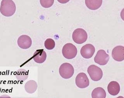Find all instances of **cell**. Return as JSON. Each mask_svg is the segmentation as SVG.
<instances>
[{
    "instance_id": "10",
    "label": "cell",
    "mask_w": 124,
    "mask_h": 98,
    "mask_svg": "<svg viewBox=\"0 0 124 98\" xmlns=\"http://www.w3.org/2000/svg\"><path fill=\"white\" fill-rule=\"evenodd\" d=\"M112 56L116 61H123L124 60V47L121 46L115 47L112 50Z\"/></svg>"
},
{
    "instance_id": "8",
    "label": "cell",
    "mask_w": 124,
    "mask_h": 98,
    "mask_svg": "<svg viewBox=\"0 0 124 98\" xmlns=\"http://www.w3.org/2000/svg\"><path fill=\"white\" fill-rule=\"evenodd\" d=\"M95 52V48L93 45L86 44L81 48V54L84 58L89 59L92 57Z\"/></svg>"
},
{
    "instance_id": "5",
    "label": "cell",
    "mask_w": 124,
    "mask_h": 98,
    "mask_svg": "<svg viewBox=\"0 0 124 98\" xmlns=\"http://www.w3.org/2000/svg\"><path fill=\"white\" fill-rule=\"evenodd\" d=\"M88 36L86 32L82 28H77L72 35L73 40L77 44H81L87 40Z\"/></svg>"
},
{
    "instance_id": "15",
    "label": "cell",
    "mask_w": 124,
    "mask_h": 98,
    "mask_svg": "<svg viewBox=\"0 0 124 98\" xmlns=\"http://www.w3.org/2000/svg\"><path fill=\"white\" fill-rule=\"evenodd\" d=\"M106 93L102 88L97 87L94 89L92 93V98H106Z\"/></svg>"
},
{
    "instance_id": "4",
    "label": "cell",
    "mask_w": 124,
    "mask_h": 98,
    "mask_svg": "<svg viewBox=\"0 0 124 98\" xmlns=\"http://www.w3.org/2000/svg\"><path fill=\"white\" fill-rule=\"evenodd\" d=\"M87 72L91 79L95 81H99L102 78L103 72L102 69L95 65H92L89 66Z\"/></svg>"
},
{
    "instance_id": "14",
    "label": "cell",
    "mask_w": 124,
    "mask_h": 98,
    "mask_svg": "<svg viewBox=\"0 0 124 98\" xmlns=\"http://www.w3.org/2000/svg\"><path fill=\"white\" fill-rule=\"evenodd\" d=\"M37 87V84L35 81L30 80L26 83L24 85V89L26 92L32 94L36 91Z\"/></svg>"
},
{
    "instance_id": "1",
    "label": "cell",
    "mask_w": 124,
    "mask_h": 98,
    "mask_svg": "<svg viewBox=\"0 0 124 98\" xmlns=\"http://www.w3.org/2000/svg\"><path fill=\"white\" fill-rule=\"evenodd\" d=\"M16 6L15 2L11 0H3L1 2L0 11L5 17H10L15 14Z\"/></svg>"
},
{
    "instance_id": "3",
    "label": "cell",
    "mask_w": 124,
    "mask_h": 98,
    "mask_svg": "<svg viewBox=\"0 0 124 98\" xmlns=\"http://www.w3.org/2000/svg\"><path fill=\"white\" fill-rule=\"evenodd\" d=\"M60 76L64 79H68L73 76L74 73V69L73 65L68 63H62L59 67Z\"/></svg>"
},
{
    "instance_id": "12",
    "label": "cell",
    "mask_w": 124,
    "mask_h": 98,
    "mask_svg": "<svg viewBox=\"0 0 124 98\" xmlns=\"http://www.w3.org/2000/svg\"><path fill=\"white\" fill-rule=\"evenodd\" d=\"M108 93L111 95L115 96L119 93L120 87L119 83L115 81H112L108 84Z\"/></svg>"
},
{
    "instance_id": "11",
    "label": "cell",
    "mask_w": 124,
    "mask_h": 98,
    "mask_svg": "<svg viewBox=\"0 0 124 98\" xmlns=\"http://www.w3.org/2000/svg\"><path fill=\"white\" fill-rule=\"evenodd\" d=\"M46 53L43 49L37 50L33 55V59L37 63H44L46 61Z\"/></svg>"
},
{
    "instance_id": "19",
    "label": "cell",
    "mask_w": 124,
    "mask_h": 98,
    "mask_svg": "<svg viewBox=\"0 0 124 98\" xmlns=\"http://www.w3.org/2000/svg\"><path fill=\"white\" fill-rule=\"evenodd\" d=\"M0 98H11L9 96V95H4L0 96Z\"/></svg>"
},
{
    "instance_id": "16",
    "label": "cell",
    "mask_w": 124,
    "mask_h": 98,
    "mask_svg": "<svg viewBox=\"0 0 124 98\" xmlns=\"http://www.w3.org/2000/svg\"><path fill=\"white\" fill-rule=\"evenodd\" d=\"M16 77L18 81H24L28 77V72L26 70L21 69L17 70L16 74Z\"/></svg>"
},
{
    "instance_id": "7",
    "label": "cell",
    "mask_w": 124,
    "mask_h": 98,
    "mask_svg": "<svg viewBox=\"0 0 124 98\" xmlns=\"http://www.w3.org/2000/svg\"><path fill=\"white\" fill-rule=\"evenodd\" d=\"M75 83L78 87L80 89H85L89 86L90 81L86 74L81 72L77 76Z\"/></svg>"
},
{
    "instance_id": "13",
    "label": "cell",
    "mask_w": 124,
    "mask_h": 98,
    "mask_svg": "<svg viewBox=\"0 0 124 98\" xmlns=\"http://www.w3.org/2000/svg\"><path fill=\"white\" fill-rule=\"evenodd\" d=\"M85 4L87 8L91 10H95L100 8L102 4V0H86Z\"/></svg>"
},
{
    "instance_id": "18",
    "label": "cell",
    "mask_w": 124,
    "mask_h": 98,
    "mask_svg": "<svg viewBox=\"0 0 124 98\" xmlns=\"http://www.w3.org/2000/svg\"><path fill=\"white\" fill-rule=\"evenodd\" d=\"M40 3L42 6L44 8H49L51 7L54 3V0H40Z\"/></svg>"
},
{
    "instance_id": "17",
    "label": "cell",
    "mask_w": 124,
    "mask_h": 98,
    "mask_svg": "<svg viewBox=\"0 0 124 98\" xmlns=\"http://www.w3.org/2000/svg\"><path fill=\"white\" fill-rule=\"evenodd\" d=\"M45 48L48 50H52L55 46V42L53 39H48L45 41L44 43Z\"/></svg>"
},
{
    "instance_id": "20",
    "label": "cell",
    "mask_w": 124,
    "mask_h": 98,
    "mask_svg": "<svg viewBox=\"0 0 124 98\" xmlns=\"http://www.w3.org/2000/svg\"><path fill=\"white\" fill-rule=\"evenodd\" d=\"M124 98L123 96H119V97H117V98Z\"/></svg>"
},
{
    "instance_id": "2",
    "label": "cell",
    "mask_w": 124,
    "mask_h": 98,
    "mask_svg": "<svg viewBox=\"0 0 124 98\" xmlns=\"http://www.w3.org/2000/svg\"><path fill=\"white\" fill-rule=\"evenodd\" d=\"M62 53L65 58L72 59L77 55V49L74 45L69 43L64 45L62 49Z\"/></svg>"
},
{
    "instance_id": "6",
    "label": "cell",
    "mask_w": 124,
    "mask_h": 98,
    "mask_svg": "<svg viewBox=\"0 0 124 98\" xmlns=\"http://www.w3.org/2000/svg\"><path fill=\"white\" fill-rule=\"evenodd\" d=\"M109 56L104 50L98 51L94 57V61L101 65H106L109 60Z\"/></svg>"
},
{
    "instance_id": "9",
    "label": "cell",
    "mask_w": 124,
    "mask_h": 98,
    "mask_svg": "<svg viewBox=\"0 0 124 98\" xmlns=\"http://www.w3.org/2000/svg\"><path fill=\"white\" fill-rule=\"evenodd\" d=\"M17 45L23 49H27L30 48L32 45V40L29 36L27 35H22L17 40Z\"/></svg>"
}]
</instances>
